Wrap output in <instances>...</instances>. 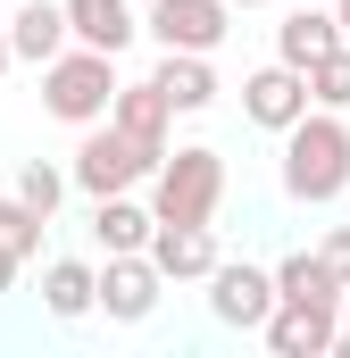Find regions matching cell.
<instances>
[{
  "instance_id": "obj_8",
  "label": "cell",
  "mask_w": 350,
  "mask_h": 358,
  "mask_svg": "<svg viewBox=\"0 0 350 358\" xmlns=\"http://www.w3.org/2000/svg\"><path fill=\"white\" fill-rule=\"evenodd\" d=\"M334 325H342L334 308H300V300H275L259 334H267V350H275V358H334Z\"/></svg>"
},
{
  "instance_id": "obj_23",
  "label": "cell",
  "mask_w": 350,
  "mask_h": 358,
  "mask_svg": "<svg viewBox=\"0 0 350 358\" xmlns=\"http://www.w3.org/2000/svg\"><path fill=\"white\" fill-rule=\"evenodd\" d=\"M17 267H25V259H8V250H0V292H8V283H17Z\"/></svg>"
},
{
  "instance_id": "obj_27",
  "label": "cell",
  "mask_w": 350,
  "mask_h": 358,
  "mask_svg": "<svg viewBox=\"0 0 350 358\" xmlns=\"http://www.w3.org/2000/svg\"><path fill=\"white\" fill-rule=\"evenodd\" d=\"M225 8H267V0H225Z\"/></svg>"
},
{
  "instance_id": "obj_17",
  "label": "cell",
  "mask_w": 350,
  "mask_h": 358,
  "mask_svg": "<svg viewBox=\"0 0 350 358\" xmlns=\"http://www.w3.org/2000/svg\"><path fill=\"white\" fill-rule=\"evenodd\" d=\"M150 225H159V217H150L134 192H100V200H92V242H100V250H142Z\"/></svg>"
},
{
  "instance_id": "obj_4",
  "label": "cell",
  "mask_w": 350,
  "mask_h": 358,
  "mask_svg": "<svg viewBox=\"0 0 350 358\" xmlns=\"http://www.w3.org/2000/svg\"><path fill=\"white\" fill-rule=\"evenodd\" d=\"M150 167H159V150H142L125 125L92 117V125H84V142H76V159H67V183L100 200V192H134V183L150 176Z\"/></svg>"
},
{
  "instance_id": "obj_25",
  "label": "cell",
  "mask_w": 350,
  "mask_h": 358,
  "mask_svg": "<svg viewBox=\"0 0 350 358\" xmlns=\"http://www.w3.org/2000/svg\"><path fill=\"white\" fill-rule=\"evenodd\" d=\"M334 25H342V42H350V0H334Z\"/></svg>"
},
{
  "instance_id": "obj_6",
  "label": "cell",
  "mask_w": 350,
  "mask_h": 358,
  "mask_svg": "<svg viewBox=\"0 0 350 358\" xmlns=\"http://www.w3.org/2000/svg\"><path fill=\"white\" fill-rule=\"evenodd\" d=\"M200 283H209V317H217V325H234V334H259L267 308H275V275L251 267V259H217Z\"/></svg>"
},
{
  "instance_id": "obj_11",
  "label": "cell",
  "mask_w": 350,
  "mask_h": 358,
  "mask_svg": "<svg viewBox=\"0 0 350 358\" xmlns=\"http://www.w3.org/2000/svg\"><path fill=\"white\" fill-rule=\"evenodd\" d=\"M67 8V42H84V50H125L134 34H142V17H134V0H59Z\"/></svg>"
},
{
  "instance_id": "obj_15",
  "label": "cell",
  "mask_w": 350,
  "mask_h": 358,
  "mask_svg": "<svg viewBox=\"0 0 350 358\" xmlns=\"http://www.w3.org/2000/svg\"><path fill=\"white\" fill-rule=\"evenodd\" d=\"M326 50H342L334 8H284V25H275V59H284V67H317Z\"/></svg>"
},
{
  "instance_id": "obj_18",
  "label": "cell",
  "mask_w": 350,
  "mask_h": 358,
  "mask_svg": "<svg viewBox=\"0 0 350 358\" xmlns=\"http://www.w3.org/2000/svg\"><path fill=\"white\" fill-rule=\"evenodd\" d=\"M42 308H50L59 325H84L92 317V267L84 259H50V267H42Z\"/></svg>"
},
{
  "instance_id": "obj_10",
  "label": "cell",
  "mask_w": 350,
  "mask_h": 358,
  "mask_svg": "<svg viewBox=\"0 0 350 358\" xmlns=\"http://www.w3.org/2000/svg\"><path fill=\"white\" fill-rule=\"evenodd\" d=\"M142 259L167 275V283H200V275L217 267V234H209V225H150Z\"/></svg>"
},
{
  "instance_id": "obj_26",
  "label": "cell",
  "mask_w": 350,
  "mask_h": 358,
  "mask_svg": "<svg viewBox=\"0 0 350 358\" xmlns=\"http://www.w3.org/2000/svg\"><path fill=\"white\" fill-rule=\"evenodd\" d=\"M334 358H350V325H334Z\"/></svg>"
},
{
  "instance_id": "obj_5",
  "label": "cell",
  "mask_w": 350,
  "mask_h": 358,
  "mask_svg": "<svg viewBox=\"0 0 350 358\" xmlns=\"http://www.w3.org/2000/svg\"><path fill=\"white\" fill-rule=\"evenodd\" d=\"M159 292H167V275L150 267L142 250H108V267H92V308L108 325H142L159 308Z\"/></svg>"
},
{
  "instance_id": "obj_2",
  "label": "cell",
  "mask_w": 350,
  "mask_h": 358,
  "mask_svg": "<svg viewBox=\"0 0 350 358\" xmlns=\"http://www.w3.org/2000/svg\"><path fill=\"white\" fill-rule=\"evenodd\" d=\"M217 200H225V159L209 142H183L150 167V217L159 225H209Z\"/></svg>"
},
{
  "instance_id": "obj_9",
  "label": "cell",
  "mask_w": 350,
  "mask_h": 358,
  "mask_svg": "<svg viewBox=\"0 0 350 358\" xmlns=\"http://www.w3.org/2000/svg\"><path fill=\"white\" fill-rule=\"evenodd\" d=\"M300 108H309V76H300V67L275 59V67H259V76H242V117H251V125L284 134Z\"/></svg>"
},
{
  "instance_id": "obj_14",
  "label": "cell",
  "mask_w": 350,
  "mask_h": 358,
  "mask_svg": "<svg viewBox=\"0 0 350 358\" xmlns=\"http://www.w3.org/2000/svg\"><path fill=\"white\" fill-rule=\"evenodd\" d=\"M59 50H67V8H59V0H25V8L8 17V59L42 67V59H59Z\"/></svg>"
},
{
  "instance_id": "obj_12",
  "label": "cell",
  "mask_w": 350,
  "mask_h": 358,
  "mask_svg": "<svg viewBox=\"0 0 350 358\" xmlns=\"http://www.w3.org/2000/svg\"><path fill=\"white\" fill-rule=\"evenodd\" d=\"M150 84L167 100L175 117H200L209 100H217V67L200 59V50H159V67H150Z\"/></svg>"
},
{
  "instance_id": "obj_7",
  "label": "cell",
  "mask_w": 350,
  "mask_h": 358,
  "mask_svg": "<svg viewBox=\"0 0 350 358\" xmlns=\"http://www.w3.org/2000/svg\"><path fill=\"white\" fill-rule=\"evenodd\" d=\"M142 34H150L159 50H200V59H217V42L234 34V8H225V0H150Z\"/></svg>"
},
{
  "instance_id": "obj_13",
  "label": "cell",
  "mask_w": 350,
  "mask_h": 358,
  "mask_svg": "<svg viewBox=\"0 0 350 358\" xmlns=\"http://www.w3.org/2000/svg\"><path fill=\"white\" fill-rule=\"evenodd\" d=\"M108 125H125L142 150H159V159H167V125H175V108L159 100V84L142 76V84H117V100H108Z\"/></svg>"
},
{
  "instance_id": "obj_16",
  "label": "cell",
  "mask_w": 350,
  "mask_h": 358,
  "mask_svg": "<svg viewBox=\"0 0 350 358\" xmlns=\"http://www.w3.org/2000/svg\"><path fill=\"white\" fill-rule=\"evenodd\" d=\"M275 300H300V308H342V283H334V267L317 259V250H292V259H275Z\"/></svg>"
},
{
  "instance_id": "obj_21",
  "label": "cell",
  "mask_w": 350,
  "mask_h": 358,
  "mask_svg": "<svg viewBox=\"0 0 350 358\" xmlns=\"http://www.w3.org/2000/svg\"><path fill=\"white\" fill-rule=\"evenodd\" d=\"M17 200H25V208H42V217H59V200H67V176H59L50 159H25V167H17Z\"/></svg>"
},
{
  "instance_id": "obj_3",
  "label": "cell",
  "mask_w": 350,
  "mask_h": 358,
  "mask_svg": "<svg viewBox=\"0 0 350 358\" xmlns=\"http://www.w3.org/2000/svg\"><path fill=\"white\" fill-rule=\"evenodd\" d=\"M108 100H117V59H108V50L67 42L59 59H42V108H50L59 125H92V117H108Z\"/></svg>"
},
{
  "instance_id": "obj_22",
  "label": "cell",
  "mask_w": 350,
  "mask_h": 358,
  "mask_svg": "<svg viewBox=\"0 0 350 358\" xmlns=\"http://www.w3.org/2000/svg\"><path fill=\"white\" fill-rule=\"evenodd\" d=\"M317 259H326V267H334V283L350 292V225H334V234L317 242Z\"/></svg>"
},
{
  "instance_id": "obj_20",
  "label": "cell",
  "mask_w": 350,
  "mask_h": 358,
  "mask_svg": "<svg viewBox=\"0 0 350 358\" xmlns=\"http://www.w3.org/2000/svg\"><path fill=\"white\" fill-rule=\"evenodd\" d=\"M300 76H309V108H350V42L326 50L317 67H300Z\"/></svg>"
},
{
  "instance_id": "obj_24",
  "label": "cell",
  "mask_w": 350,
  "mask_h": 358,
  "mask_svg": "<svg viewBox=\"0 0 350 358\" xmlns=\"http://www.w3.org/2000/svg\"><path fill=\"white\" fill-rule=\"evenodd\" d=\"M8 67H17V59H8V17H0V76H8Z\"/></svg>"
},
{
  "instance_id": "obj_19",
  "label": "cell",
  "mask_w": 350,
  "mask_h": 358,
  "mask_svg": "<svg viewBox=\"0 0 350 358\" xmlns=\"http://www.w3.org/2000/svg\"><path fill=\"white\" fill-rule=\"evenodd\" d=\"M42 234H50V217H42V208H25V200L8 192V200H0V250H8V259H34V250H42Z\"/></svg>"
},
{
  "instance_id": "obj_1",
  "label": "cell",
  "mask_w": 350,
  "mask_h": 358,
  "mask_svg": "<svg viewBox=\"0 0 350 358\" xmlns=\"http://www.w3.org/2000/svg\"><path fill=\"white\" fill-rule=\"evenodd\" d=\"M284 192L309 200V208H326V200L350 192V125H342V108H300L284 125Z\"/></svg>"
}]
</instances>
